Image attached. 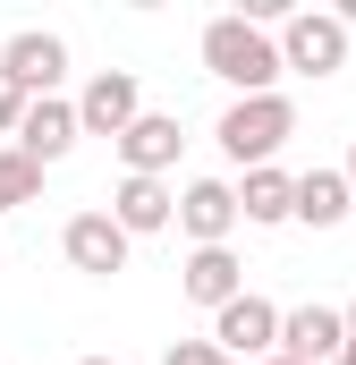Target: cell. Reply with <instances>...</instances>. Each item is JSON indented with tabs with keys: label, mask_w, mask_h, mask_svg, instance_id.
<instances>
[{
	"label": "cell",
	"mask_w": 356,
	"mask_h": 365,
	"mask_svg": "<svg viewBox=\"0 0 356 365\" xmlns=\"http://www.w3.org/2000/svg\"><path fill=\"white\" fill-rule=\"evenodd\" d=\"M204 68L229 93H280V43L246 17H212L204 26Z\"/></svg>",
	"instance_id": "6da1fadb"
},
{
	"label": "cell",
	"mask_w": 356,
	"mask_h": 365,
	"mask_svg": "<svg viewBox=\"0 0 356 365\" xmlns=\"http://www.w3.org/2000/svg\"><path fill=\"white\" fill-rule=\"evenodd\" d=\"M212 136H221V153H229L238 170H263L271 153L297 136V102H288V93H238Z\"/></svg>",
	"instance_id": "7a4b0ae2"
},
{
	"label": "cell",
	"mask_w": 356,
	"mask_h": 365,
	"mask_svg": "<svg viewBox=\"0 0 356 365\" xmlns=\"http://www.w3.org/2000/svg\"><path fill=\"white\" fill-rule=\"evenodd\" d=\"M280 77L297 68V77H340L348 68V26L331 17V9H288L280 17Z\"/></svg>",
	"instance_id": "3957f363"
},
{
	"label": "cell",
	"mask_w": 356,
	"mask_h": 365,
	"mask_svg": "<svg viewBox=\"0 0 356 365\" xmlns=\"http://www.w3.org/2000/svg\"><path fill=\"white\" fill-rule=\"evenodd\" d=\"M212 349H221L229 365H263L271 349H280V306L255 297V289H238V297L212 314Z\"/></svg>",
	"instance_id": "277c9868"
},
{
	"label": "cell",
	"mask_w": 356,
	"mask_h": 365,
	"mask_svg": "<svg viewBox=\"0 0 356 365\" xmlns=\"http://www.w3.org/2000/svg\"><path fill=\"white\" fill-rule=\"evenodd\" d=\"M0 77L26 93V102H43V93H60V77H68V43L43 34V26H26V34L0 43Z\"/></svg>",
	"instance_id": "5b68a950"
},
{
	"label": "cell",
	"mask_w": 356,
	"mask_h": 365,
	"mask_svg": "<svg viewBox=\"0 0 356 365\" xmlns=\"http://www.w3.org/2000/svg\"><path fill=\"white\" fill-rule=\"evenodd\" d=\"M127 230L110 221V212H68V230H60V255H68V272H85V280H110V272H127Z\"/></svg>",
	"instance_id": "8992f818"
},
{
	"label": "cell",
	"mask_w": 356,
	"mask_h": 365,
	"mask_svg": "<svg viewBox=\"0 0 356 365\" xmlns=\"http://www.w3.org/2000/svg\"><path fill=\"white\" fill-rule=\"evenodd\" d=\"M145 119V86L136 68H102L85 93H77V136H127Z\"/></svg>",
	"instance_id": "52a82bcc"
},
{
	"label": "cell",
	"mask_w": 356,
	"mask_h": 365,
	"mask_svg": "<svg viewBox=\"0 0 356 365\" xmlns=\"http://www.w3.org/2000/svg\"><path fill=\"white\" fill-rule=\"evenodd\" d=\"M9 153H26L34 170L68 162V153H77V102H60V93L26 102V119H17V136H9Z\"/></svg>",
	"instance_id": "ba28073f"
},
{
	"label": "cell",
	"mask_w": 356,
	"mask_h": 365,
	"mask_svg": "<svg viewBox=\"0 0 356 365\" xmlns=\"http://www.w3.org/2000/svg\"><path fill=\"white\" fill-rule=\"evenodd\" d=\"M271 357H288V365H340L348 357L340 306H297V314H280V349H271Z\"/></svg>",
	"instance_id": "9c48e42d"
},
{
	"label": "cell",
	"mask_w": 356,
	"mask_h": 365,
	"mask_svg": "<svg viewBox=\"0 0 356 365\" xmlns=\"http://www.w3.org/2000/svg\"><path fill=\"white\" fill-rule=\"evenodd\" d=\"M170 221L195 238V247H229V230H238V195H229V179H187V195H178Z\"/></svg>",
	"instance_id": "30bf717a"
},
{
	"label": "cell",
	"mask_w": 356,
	"mask_h": 365,
	"mask_svg": "<svg viewBox=\"0 0 356 365\" xmlns=\"http://www.w3.org/2000/svg\"><path fill=\"white\" fill-rule=\"evenodd\" d=\"M110 145H119L127 179H162V170L178 162V145H187V136H178V119H170V110H145V119H136L127 136H110Z\"/></svg>",
	"instance_id": "8fae6325"
},
{
	"label": "cell",
	"mask_w": 356,
	"mask_h": 365,
	"mask_svg": "<svg viewBox=\"0 0 356 365\" xmlns=\"http://www.w3.org/2000/svg\"><path fill=\"white\" fill-rule=\"evenodd\" d=\"M102 212H110V221H119L127 238H153V230H170L178 195H170L162 179H119V187H110V204H102Z\"/></svg>",
	"instance_id": "7c38bea8"
},
{
	"label": "cell",
	"mask_w": 356,
	"mask_h": 365,
	"mask_svg": "<svg viewBox=\"0 0 356 365\" xmlns=\"http://www.w3.org/2000/svg\"><path fill=\"white\" fill-rule=\"evenodd\" d=\"M178 289H187L195 306H212V314H221V306H229V297L246 289V264H238L229 247H195V255L178 264Z\"/></svg>",
	"instance_id": "4fadbf2b"
},
{
	"label": "cell",
	"mask_w": 356,
	"mask_h": 365,
	"mask_svg": "<svg viewBox=\"0 0 356 365\" xmlns=\"http://www.w3.org/2000/svg\"><path fill=\"white\" fill-rule=\"evenodd\" d=\"M356 212V195L340 170H305V179H288V221H305V230H340Z\"/></svg>",
	"instance_id": "5bb4252c"
},
{
	"label": "cell",
	"mask_w": 356,
	"mask_h": 365,
	"mask_svg": "<svg viewBox=\"0 0 356 365\" xmlns=\"http://www.w3.org/2000/svg\"><path fill=\"white\" fill-rule=\"evenodd\" d=\"M229 195H238V221H255V230H280V221H288V170H280V162L246 170Z\"/></svg>",
	"instance_id": "9a60e30c"
},
{
	"label": "cell",
	"mask_w": 356,
	"mask_h": 365,
	"mask_svg": "<svg viewBox=\"0 0 356 365\" xmlns=\"http://www.w3.org/2000/svg\"><path fill=\"white\" fill-rule=\"evenodd\" d=\"M34 195H43V170L0 145V212H17V204H34Z\"/></svg>",
	"instance_id": "2e32d148"
},
{
	"label": "cell",
	"mask_w": 356,
	"mask_h": 365,
	"mask_svg": "<svg viewBox=\"0 0 356 365\" xmlns=\"http://www.w3.org/2000/svg\"><path fill=\"white\" fill-rule=\"evenodd\" d=\"M162 365H229V357H221L212 340H170V349H162Z\"/></svg>",
	"instance_id": "e0dca14e"
},
{
	"label": "cell",
	"mask_w": 356,
	"mask_h": 365,
	"mask_svg": "<svg viewBox=\"0 0 356 365\" xmlns=\"http://www.w3.org/2000/svg\"><path fill=\"white\" fill-rule=\"evenodd\" d=\"M17 119H26V93L0 77V136H17Z\"/></svg>",
	"instance_id": "ac0fdd59"
},
{
	"label": "cell",
	"mask_w": 356,
	"mask_h": 365,
	"mask_svg": "<svg viewBox=\"0 0 356 365\" xmlns=\"http://www.w3.org/2000/svg\"><path fill=\"white\" fill-rule=\"evenodd\" d=\"M340 179H348V195H356V145H348V162H340Z\"/></svg>",
	"instance_id": "d6986e66"
},
{
	"label": "cell",
	"mask_w": 356,
	"mask_h": 365,
	"mask_svg": "<svg viewBox=\"0 0 356 365\" xmlns=\"http://www.w3.org/2000/svg\"><path fill=\"white\" fill-rule=\"evenodd\" d=\"M340 323H348V349H356V306H340Z\"/></svg>",
	"instance_id": "ffe728a7"
},
{
	"label": "cell",
	"mask_w": 356,
	"mask_h": 365,
	"mask_svg": "<svg viewBox=\"0 0 356 365\" xmlns=\"http://www.w3.org/2000/svg\"><path fill=\"white\" fill-rule=\"evenodd\" d=\"M77 365H110V357H77Z\"/></svg>",
	"instance_id": "44dd1931"
},
{
	"label": "cell",
	"mask_w": 356,
	"mask_h": 365,
	"mask_svg": "<svg viewBox=\"0 0 356 365\" xmlns=\"http://www.w3.org/2000/svg\"><path fill=\"white\" fill-rule=\"evenodd\" d=\"M263 365H288V357H263Z\"/></svg>",
	"instance_id": "7402d4cb"
},
{
	"label": "cell",
	"mask_w": 356,
	"mask_h": 365,
	"mask_svg": "<svg viewBox=\"0 0 356 365\" xmlns=\"http://www.w3.org/2000/svg\"><path fill=\"white\" fill-rule=\"evenodd\" d=\"M340 365H356V357H340Z\"/></svg>",
	"instance_id": "603a6c76"
}]
</instances>
